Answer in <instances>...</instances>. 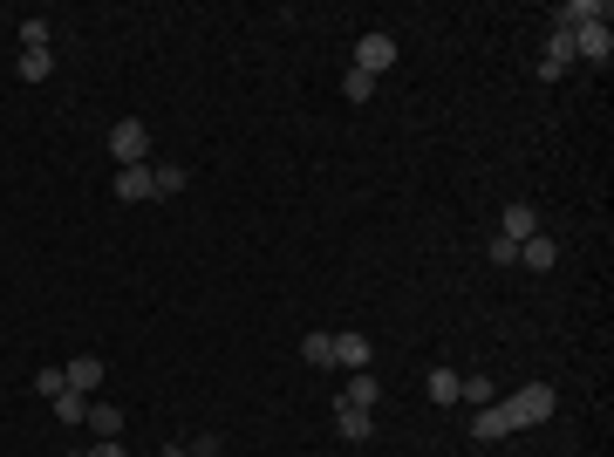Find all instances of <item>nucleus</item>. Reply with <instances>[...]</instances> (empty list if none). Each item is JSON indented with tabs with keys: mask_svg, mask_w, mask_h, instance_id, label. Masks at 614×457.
Listing matches in <instances>:
<instances>
[{
	"mask_svg": "<svg viewBox=\"0 0 614 457\" xmlns=\"http://www.w3.org/2000/svg\"><path fill=\"white\" fill-rule=\"evenodd\" d=\"M553 403H560L553 382H526L519 396H505V403H499V417H505V430H533V423L553 417Z\"/></svg>",
	"mask_w": 614,
	"mask_h": 457,
	"instance_id": "1",
	"label": "nucleus"
},
{
	"mask_svg": "<svg viewBox=\"0 0 614 457\" xmlns=\"http://www.w3.org/2000/svg\"><path fill=\"white\" fill-rule=\"evenodd\" d=\"M110 157H116V171H123V164H151V130H144L137 116H123L110 130Z\"/></svg>",
	"mask_w": 614,
	"mask_h": 457,
	"instance_id": "2",
	"label": "nucleus"
},
{
	"mask_svg": "<svg viewBox=\"0 0 614 457\" xmlns=\"http://www.w3.org/2000/svg\"><path fill=\"white\" fill-rule=\"evenodd\" d=\"M580 55H574V35H567V28H546V55H539V76L546 82H560L567 76V69H574Z\"/></svg>",
	"mask_w": 614,
	"mask_h": 457,
	"instance_id": "3",
	"label": "nucleus"
},
{
	"mask_svg": "<svg viewBox=\"0 0 614 457\" xmlns=\"http://www.w3.org/2000/svg\"><path fill=\"white\" fill-rule=\"evenodd\" d=\"M355 69H362V76H383V69H396V41H389L383 28H376V35H362V41H355Z\"/></svg>",
	"mask_w": 614,
	"mask_h": 457,
	"instance_id": "4",
	"label": "nucleus"
},
{
	"mask_svg": "<svg viewBox=\"0 0 614 457\" xmlns=\"http://www.w3.org/2000/svg\"><path fill=\"white\" fill-rule=\"evenodd\" d=\"M574 55L601 69V62L614 55V28H608V21H587V28H574Z\"/></svg>",
	"mask_w": 614,
	"mask_h": 457,
	"instance_id": "5",
	"label": "nucleus"
},
{
	"mask_svg": "<svg viewBox=\"0 0 614 457\" xmlns=\"http://www.w3.org/2000/svg\"><path fill=\"white\" fill-rule=\"evenodd\" d=\"M110 191L123 198V205H137V198H157L151 164H123V171H110Z\"/></svg>",
	"mask_w": 614,
	"mask_h": 457,
	"instance_id": "6",
	"label": "nucleus"
},
{
	"mask_svg": "<svg viewBox=\"0 0 614 457\" xmlns=\"http://www.w3.org/2000/svg\"><path fill=\"white\" fill-rule=\"evenodd\" d=\"M533 232H539V212L526 205V198H512V205H505V219H499V239H512V246H526Z\"/></svg>",
	"mask_w": 614,
	"mask_h": 457,
	"instance_id": "7",
	"label": "nucleus"
},
{
	"mask_svg": "<svg viewBox=\"0 0 614 457\" xmlns=\"http://www.w3.org/2000/svg\"><path fill=\"white\" fill-rule=\"evenodd\" d=\"M62 382H69L76 396H96V389H103V355H76V362H62Z\"/></svg>",
	"mask_w": 614,
	"mask_h": 457,
	"instance_id": "8",
	"label": "nucleus"
},
{
	"mask_svg": "<svg viewBox=\"0 0 614 457\" xmlns=\"http://www.w3.org/2000/svg\"><path fill=\"white\" fill-rule=\"evenodd\" d=\"M369 355H376V348H369V335H355V328H342V335H335V362H342L348 376H355V369H369Z\"/></svg>",
	"mask_w": 614,
	"mask_h": 457,
	"instance_id": "9",
	"label": "nucleus"
},
{
	"mask_svg": "<svg viewBox=\"0 0 614 457\" xmlns=\"http://www.w3.org/2000/svg\"><path fill=\"white\" fill-rule=\"evenodd\" d=\"M369 403H383V382L369 376V369H355L348 389H342V410H369Z\"/></svg>",
	"mask_w": 614,
	"mask_h": 457,
	"instance_id": "10",
	"label": "nucleus"
},
{
	"mask_svg": "<svg viewBox=\"0 0 614 457\" xmlns=\"http://www.w3.org/2000/svg\"><path fill=\"white\" fill-rule=\"evenodd\" d=\"M519 267H533V273H553V267H560V246H553L546 232H533V239L519 246Z\"/></svg>",
	"mask_w": 614,
	"mask_h": 457,
	"instance_id": "11",
	"label": "nucleus"
},
{
	"mask_svg": "<svg viewBox=\"0 0 614 457\" xmlns=\"http://www.w3.org/2000/svg\"><path fill=\"white\" fill-rule=\"evenodd\" d=\"M587 21H608V7H601V0H567V7L553 14V28H567V35L587 28Z\"/></svg>",
	"mask_w": 614,
	"mask_h": 457,
	"instance_id": "12",
	"label": "nucleus"
},
{
	"mask_svg": "<svg viewBox=\"0 0 614 457\" xmlns=\"http://www.w3.org/2000/svg\"><path fill=\"white\" fill-rule=\"evenodd\" d=\"M369 430H376L369 410H335V437H342V444H369Z\"/></svg>",
	"mask_w": 614,
	"mask_h": 457,
	"instance_id": "13",
	"label": "nucleus"
},
{
	"mask_svg": "<svg viewBox=\"0 0 614 457\" xmlns=\"http://www.w3.org/2000/svg\"><path fill=\"white\" fill-rule=\"evenodd\" d=\"M14 76H21V82H48V76H55V55H48V48H21Z\"/></svg>",
	"mask_w": 614,
	"mask_h": 457,
	"instance_id": "14",
	"label": "nucleus"
},
{
	"mask_svg": "<svg viewBox=\"0 0 614 457\" xmlns=\"http://www.w3.org/2000/svg\"><path fill=\"white\" fill-rule=\"evenodd\" d=\"M89 430H96V437H123V410H116V403H96V396H89Z\"/></svg>",
	"mask_w": 614,
	"mask_h": 457,
	"instance_id": "15",
	"label": "nucleus"
},
{
	"mask_svg": "<svg viewBox=\"0 0 614 457\" xmlns=\"http://www.w3.org/2000/svg\"><path fill=\"white\" fill-rule=\"evenodd\" d=\"M471 437H478V444H499V437H512V430H505V417H499V403H485V410L471 417Z\"/></svg>",
	"mask_w": 614,
	"mask_h": 457,
	"instance_id": "16",
	"label": "nucleus"
},
{
	"mask_svg": "<svg viewBox=\"0 0 614 457\" xmlns=\"http://www.w3.org/2000/svg\"><path fill=\"white\" fill-rule=\"evenodd\" d=\"M301 362H314V369H328V362H335V335H328V328H314V335H301Z\"/></svg>",
	"mask_w": 614,
	"mask_h": 457,
	"instance_id": "17",
	"label": "nucleus"
},
{
	"mask_svg": "<svg viewBox=\"0 0 614 457\" xmlns=\"http://www.w3.org/2000/svg\"><path fill=\"white\" fill-rule=\"evenodd\" d=\"M151 185H157V198H171V191L192 185V171H185V164H151Z\"/></svg>",
	"mask_w": 614,
	"mask_h": 457,
	"instance_id": "18",
	"label": "nucleus"
},
{
	"mask_svg": "<svg viewBox=\"0 0 614 457\" xmlns=\"http://www.w3.org/2000/svg\"><path fill=\"white\" fill-rule=\"evenodd\" d=\"M458 389H464L458 369H437V376H430V403H458Z\"/></svg>",
	"mask_w": 614,
	"mask_h": 457,
	"instance_id": "19",
	"label": "nucleus"
},
{
	"mask_svg": "<svg viewBox=\"0 0 614 457\" xmlns=\"http://www.w3.org/2000/svg\"><path fill=\"white\" fill-rule=\"evenodd\" d=\"M48 403H55V417H62V423L89 417V396H76V389H62V396H48Z\"/></svg>",
	"mask_w": 614,
	"mask_h": 457,
	"instance_id": "20",
	"label": "nucleus"
},
{
	"mask_svg": "<svg viewBox=\"0 0 614 457\" xmlns=\"http://www.w3.org/2000/svg\"><path fill=\"white\" fill-rule=\"evenodd\" d=\"M342 96H348V103H369V96H376V76H362V69H348V76H342Z\"/></svg>",
	"mask_w": 614,
	"mask_h": 457,
	"instance_id": "21",
	"label": "nucleus"
},
{
	"mask_svg": "<svg viewBox=\"0 0 614 457\" xmlns=\"http://www.w3.org/2000/svg\"><path fill=\"white\" fill-rule=\"evenodd\" d=\"M458 403H478V410H485V403H492V382H485V376H464Z\"/></svg>",
	"mask_w": 614,
	"mask_h": 457,
	"instance_id": "22",
	"label": "nucleus"
},
{
	"mask_svg": "<svg viewBox=\"0 0 614 457\" xmlns=\"http://www.w3.org/2000/svg\"><path fill=\"white\" fill-rule=\"evenodd\" d=\"M485 253H492V267H519V246L499 239V232H492V246H485Z\"/></svg>",
	"mask_w": 614,
	"mask_h": 457,
	"instance_id": "23",
	"label": "nucleus"
},
{
	"mask_svg": "<svg viewBox=\"0 0 614 457\" xmlns=\"http://www.w3.org/2000/svg\"><path fill=\"white\" fill-rule=\"evenodd\" d=\"M21 48H48V21H21Z\"/></svg>",
	"mask_w": 614,
	"mask_h": 457,
	"instance_id": "24",
	"label": "nucleus"
},
{
	"mask_svg": "<svg viewBox=\"0 0 614 457\" xmlns=\"http://www.w3.org/2000/svg\"><path fill=\"white\" fill-rule=\"evenodd\" d=\"M35 389H41V396H62L69 382H62V369H41V376H35Z\"/></svg>",
	"mask_w": 614,
	"mask_h": 457,
	"instance_id": "25",
	"label": "nucleus"
},
{
	"mask_svg": "<svg viewBox=\"0 0 614 457\" xmlns=\"http://www.w3.org/2000/svg\"><path fill=\"white\" fill-rule=\"evenodd\" d=\"M89 457H130V451H123L116 437H103V444H96V451H89Z\"/></svg>",
	"mask_w": 614,
	"mask_h": 457,
	"instance_id": "26",
	"label": "nucleus"
},
{
	"mask_svg": "<svg viewBox=\"0 0 614 457\" xmlns=\"http://www.w3.org/2000/svg\"><path fill=\"white\" fill-rule=\"evenodd\" d=\"M164 457H219V444H192V451H164Z\"/></svg>",
	"mask_w": 614,
	"mask_h": 457,
	"instance_id": "27",
	"label": "nucleus"
},
{
	"mask_svg": "<svg viewBox=\"0 0 614 457\" xmlns=\"http://www.w3.org/2000/svg\"><path fill=\"white\" fill-rule=\"evenodd\" d=\"M69 457H89V451H69Z\"/></svg>",
	"mask_w": 614,
	"mask_h": 457,
	"instance_id": "28",
	"label": "nucleus"
}]
</instances>
